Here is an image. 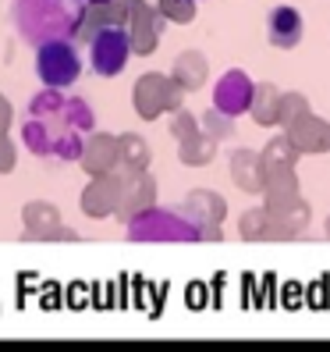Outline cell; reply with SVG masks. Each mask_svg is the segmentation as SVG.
<instances>
[{"mask_svg":"<svg viewBox=\"0 0 330 352\" xmlns=\"http://www.w3.org/2000/svg\"><path fill=\"white\" fill-rule=\"evenodd\" d=\"M185 96H189V93H185L171 75L146 72V75H139L135 86H132V111L142 121H156L163 114L185 107Z\"/></svg>","mask_w":330,"mask_h":352,"instance_id":"cell-1","label":"cell"},{"mask_svg":"<svg viewBox=\"0 0 330 352\" xmlns=\"http://www.w3.org/2000/svg\"><path fill=\"white\" fill-rule=\"evenodd\" d=\"M36 75L43 86L50 89H68L71 82H78L82 75V57L75 50V43H68V39H43L36 50Z\"/></svg>","mask_w":330,"mask_h":352,"instance_id":"cell-2","label":"cell"},{"mask_svg":"<svg viewBox=\"0 0 330 352\" xmlns=\"http://www.w3.org/2000/svg\"><path fill=\"white\" fill-rule=\"evenodd\" d=\"M128 8H132V0H89V4L78 11L71 36L78 39V43L89 47L99 32L125 29L128 25Z\"/></svg>","mask_w":330,"mask_h":352,"instance_id":"cell-3","label":"cell"},{"mask_svg":"<svg viewBox=\"0 0 330 352\" xmlns=\"http://www.w3.org/2000/svg\"><path fill=\"white\" fill-rule=\"evenodd\" d=\"M22 239L25 242H78V232H68L60 210L50 199H29L22 206Z\"/></svg>","mask_w":330,"mask_h":352,"instance_id":"cell-4","label":"cell"},{"mask_svg":"<svg viewBox=\"0 0 330 352\" xmlns=\"http://www.w3.org/2000/svg\"><path fill=\"white\" fill-rule=\"evenodd\" d=\"M156 196H160V185L156 178L146 171H128V168H121V203H117V221L121 224H128L135 221L139 214H146L156 206Z\"/></svg>","mask_w":330,"mask_h":352,"instance_id":"cell-5","label":"cell"},{"mask_svg":"<svg viewBox=\"0 0 330 352\" xmlns=\"http://www.w3.org/2000/svg\"><path fill=\"white\" fill-rule=\"evenodd\" d=\"M128 57H132V39H128L125 29H107L89 43V65L103 78H114V75L125 72Z\"/></svg>","mask_w":330,"mask_h":352,"instance_id":"cell-6","label":"cell"},{"mask_svg":"<svg viewBox=\"0 0 330 352\" xmlns=\"http://www.w3.org/2000/svg\"><path fill=\"white\" fill-rule=\"evenodd\" d=\"M163 29H167V18H163L156 8H146V4H139V0H132L125 32H128V39H132V54H135V57L156 54L160 39H163Z\"/></svg>","mask_w":330,"mask_h":352,"instance_id":"cell-7","label":"cell"},{"mask_svg":"<svg viewBox=\"0 0 330 352\" xmlns=\"http://www.w3.org/2000/svg\"><path fill=\"white\" fill-rule=\"evenodd\" d=\"M117 203H121V168L110 171V175H93L86 182V189H82V196H78L82 214L93 217V221L114 217Z\"/></svg>","mask_w":330,"mask_h":352,"instance_id":"cell-8","label":"cell"},{"mask_svg":"<svg viewBox=\"0 0 330 352\" xmlns=\"http://www.w3.org/2000/svg\"><path fill=\"white\" fill-rule=\"evenodd\" d=\"M82 171H86L89 178L93 175H110L121 168V150H117V135L110 132H89L86 142H82Z\"/></svg>","mask_w":330,"mask_h":352,"instance_id":"cell-9","label":"cell"},{"mask_svg":"<svg viewBox=\"0 0 330 352\" xmlns=\"http://www.w3.org/2000/svg\"><path fill=\"white\" fill-rule=\"evenodd\" d=\"M302 36H305V18L298 8H292V4L270 8V14H266V39H270V47L295 50L302 43Z\"/></svg>","mask_w":330,"mask_h":352,"instance_id":"cell-10","label":"cell"},{"mask_svg":"<svg viewBox=\"0 0 330 352\" xmlns=\"http://www.w3.org/2000/svg\"><path fill=\"white\" fill-rule=\"evenodd\" d=\"M284 132H287V139L298 146V153L302 157H316V153H327L330 150V121H323L320 114H302V118H295L292 125H284Z\"/></svg>","mask_w":330,"mask_h":352,"instance_id":"cell-11","label":"cell"},{"mask_svg":"<svg viewBox=\"0 0 330 352\" xmlns=\"http://www.w3.org/2000/svg\"><path fill=\"white\" fill-rule=\"evenodd\" d=\"M181 214L196 224V232L202 228H217L228 217V199H224L217 189H192L181 203Z\"/></svg>","mask_w":330,"mask_h":352,"instance_id":"cell-12","label":"cell"},{"mask_svg":"<svg viewBox=\"0 0 330 352\" xmlns=\"http://www.w3.org/2000/svg\"><path fill=\"white\" fill-rule=\"evenodd\" d=\"M252 89H256V82L245 75L241 68H231V72H224L220 82H217V89H213V107L220 111H228V114H241V111H249V103H252Z\"/></svg>","mask_w":330,"mask_h":352,"instance_id":"cell-13","label":"cell"},{"mask_svg":"<svg viewBox=\"0 0 330 352\" xmlns=\"http://www.w3.org/2000/svg\"><path fill=\"white\" fill-rule=\"evenodd\" d=\"M228 175L231 182L238 185L241 192H249V196H259L263 192V157L256 150H231L228 157Z\"/></svg>","mask_w":330,"mask_h":352,"instance_id":"cell-14","label":"cell"},{"mask_svg":"<svg viewBox=\"0 0 330 352\" xmlns=\"http://www.w3.org/2000/svg\"><path fill=\"white\" fill-rule=\"evenodd\" d=\"M171 78L185 93H199L210 82V60H206L202 50H181L171 65Z\"/></svg>","mask_w":330,"mask_h":352,"instance_id":"cell-15","label":"cell"},{"mask_svg":"<svg viewBox=\"0 0 330 352\" xmlns=\"http://www.w3.org/2000/svg\"><path fill=\"white\" fill-rule=\"evenodd\" d=\"M281 86L277 82H256L252 89V103H249V118L263 129H274L281 125Z\"/></svg>","mask_w":330,"mask_h":352,"instance_id":"cell-16","label":"cell"},{"mask_svg":"<svg viewBox=\"0 0 330 352\" xmlns=\"http://www.w3.org/2000/svg\"><path fill=\"white\" fill-rule=\"evenodd\" d=\"M263 203L270 206V210H277V206L284 203H292L302 196V182H298V171L295 168H287V171H270L263 178Z\"/></svg>","mask_w":330,"mask_h":352,"instance_id":"cell-17","label":"cell"},{"mask_svg":"<svg viewBox=\"0 0 330 352\" xmlns=\"http://www.w3.org/2000/svg\"><path fill=\"white\" fill-rule=\"evenodd\" d=\"M263 157V178L270 175V171H287V168H298V146L292 139H287V132L274 135V139H266V146L259 150Z\"/></svg>","mask_w":330,"mask_h":352,"instance_id":"cell-18","label":"cell"},{"mask_svg":"<svg viewBox=\"0 0 330 352\" xmlns=\"http://www.w3.org/2000/svg\"><path fill=\"white\" fill-rule=\"evenodd\" d=\"M217 150H220V142L213 135H206L202 129L192 132L189 139H178V160L185 168H206V164H213Z\"/></svg>","mask_w":330,"mask_h":352,"instance_id":"cell-19","label":"cell"},{"mask_svg":"<svg viewBox=\"0 0 330 352\" xmlns=\"http://www.w3.org/2000/svg\"><path fill=\"white\" fill-rule=\"evenodd\" d=\"M274 214H277V224H281V232H284V242H295V239L305 235L309 221H313V206L298 196V199H292V203L277 206Z\"/></svg>","mask_w":330,"mask_h":352,"instance_id":"cell-20","label":"cell"},{"mask_svg":"<svg viewBox=\"0 0 330 352\" xmlns=\"http://www.w3.org/2000/svg\"><path fill=\"white\" fill-rule=\"evenodd\" d=\"M117 150H121V168H128V171H146L153 164L150 142H146V135H139V132H121L117 135Z\"/></svg>","mask_w":330,"mask_h":352,"instance_id":"cell-21","label":"cell"},{"mask_svg":"<svg viewBox=\"0 0 330 352\" xmlns=\"http://www.w3.org/2000/svg\"><path fill=\"white\" fill-rule=\"evenodd\" d=\"M270 224H274V210L266 203H259V206H252V210L241 214L238 235L245 242H270Z\"/></svg>","mask_w":330,"mask_h":352,"instance_id":"cell-22","label":"cell"},{"mask_svg":"<svg viewBox=\"0 0 330 352\" xmlns=\"http://www.w3.org/2000/svg\"><path fill=\"white\" fill-rule=\"evenodd\" d=\"M199 129H202L206 135H213L217 142H220V139H235V114L220 111V107H206V111L199 114Z\"/></svg>","mask_w":330,"mask_h":352,"instance_id":"cell-23","label":"cell"},{"mask_svg":"<svg viewBox=\"0 0 330 352\" xmlns=\"http://www.w3.org/2000/svg\"><path fill=\"white\" fill-rule=\"evenodd\" d=\"M309 111H313V103H309L305 93H298V89H284V93H281V129L292 125L295 118H302V114H309Z\"/></svg>","mask_w":330,"mask_h":352,"instance_id":"cell-24","label":"cell"},{"mask_svg":"<svg viewBox=\"0 0 330 352\" xmlns=\"http://www.w3.org/2000/svg\"><path fill=\"white\" fill-rule=\"evenodd\" d=\"M64 125L75 132H93V107L86 100H64Z\"/></svg>","mask_w":330,"mask_h":352,"instance_id":"cell-25","label":"cell"},{"mask_svg":"<svg viewBox=\"0 0 330 352\" xmlns=\"http://www.w3.org/2000/svg\"><path fill=\"white\" fill-rule=\"evenodd\" d=\"M196 0H160V14L167 18V25H189L196 22Z\"/></svg>","mask_w":330,"mask_h":352,"instance_id":"cell-26","label":"cell"},{"mask_svg":"<svg viewBox=\"0 0 330 352\" xmlns=\"http://www.w3.org/2000/svg\"><path fill=\"white\" fill-rule=\"evenodd\" d=\"M82 135H86V132L64 129V132L57 135V142H54V153H50V157H57V160H78V157H82V142H86Z\"/></svg>","mask_w":330,"mask_h":352,"instance_id":"cell-27","label":"cell"},{"mask_svg":"<svg viewBox=\"0 0 330 352\" xmlns=\"http://www.w3.org/2000/svg\"><path fill=\"white\" fill-rule=\"evenodd\" d=\"M167 129H171V139H189L192 132H199V118H196L192 111L178 107V111H171V121H167Z\"/></svg>","mask_w":330,"mask_h":352,"instance_id":"cell-28","label":"cell"},{"mask_svg":"<svg viewBox=\"0 0 330 352\" xmlns=\"http://www.w3.org/2000/svg\"><path fill=\"white\" fill-rule=\"evenodd\" d=\"M18 168V146L14 139H8V132H0V175H11Z\"/></svg>","mask_w":330,"mask_h":352,"instance_id":"cell-29","label":"cell"},{"mask_svg":"<svg viewBox=\"0 0 330 352\" xmlns=\"http://www.w3.org/2000/svg\"><path fill=\"white\" fill-rule=\"evenodd\" d=\"M11 125H14V103L0 93V132H11Z\"/></svg>","mask_w":330,"mask_h":352,"instance_id":"cell-30","label":"cell"},{"mask_svg":"<svg viewBox=\"0 0 330 352\" xmlns=\"http://www.w3.org/2000/svg\"><path fill=\"white\" fill-rule=\"evenodd\" d=\"M199 239H202V242H220V239H224V228H220V224H217V228H202Z\"/></svg>","mask_w":330,"mask_h":352,"instance_id":"cell-31","label":"cell"},{"mask_svg":"<svg viewBox=\"0 0 330 352\" xmlns=\"http://www.w3.org/2000/svg\"><path fill=\"white\" fill-rule=\"evenodd\" d=\"M139 4H146V8H156V11H160V0H139Z\"/></svg>","mask_w":330,"mask_h":352,"instance_id":"cell-32","label":"cell"},{"mask_svg":"<svg viewBox=\"0 0 330 352\" xmlns=\"http://www.w3.org/2000/svg\"><path fill=\"white\" fill-rule=\"evenodd\" d=\"M323 235L330 239V214H327V224H323Z\"/></svg>","mask_w":330,"mask_h":352,"instance_id":"cell-33","label":"cell"}]
</instances>
